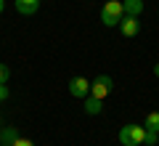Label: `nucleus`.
I'll return each mask as SVG.
<instances>
[{
	"label": "nucleus",
	"instance_id": "nucleus-1",
	"mask_svg": "<svg viewBox=\"0 0 159 146\" xmlns=\"http://www.w3.org/2000/svg\"><path fill=\"white\" fill-rule=\"evenodd\" d=\"M119 144L122 146H141L143 144V138H146V128H143V125H125V128L119 130Z\"/></svg>",
	"mask_w": 159,
	"mask_h": 146
},
{
	"label": "nucleus",
	"instance_id": "nucleus-2",
	"mask_svg": "<svg viewBox=\"0 0 159 146\" xmlns=\"http://www.w3.org/2000/svg\"><path fill=\"white\" fill-rule=\"evenodd\" d=\"M122 16H125L122 0H109L106 6L101 8V21H103V27H117Z\"/></svg>",
	"mask_w": 159,
	"mask_h": 146
},
{
	"label": "nucleus",
	"instance_id": "nucleus-3",
	"mask_svg": "<svg viewBox=\"0 0 159 146\" xmlns=\"http://www.w3.org/2000/svg\"><path fill=\"white\" fill-rule=\"evenodd\" d=\"M111 85L114 82H111L109 74H98V77L90 82V96H96V98H101V101H103V98L109 96V90H111Z\"/></svg>",
	"mask_w": 159,
	"mask_h": 146
},
{
	"label": "nucleus",
	"instance_id": "nucleus-4",
	"mask_svg": "<svg viewBox=\"0 0 159 146\" xmlns=\"http://www.w3.org/2000/svg\"><path fill=\"white\" fill-rule=\"evenodd\" d=\"M69 93L74 98H85V96H90V82L85 77H72L69 80Z\"/></svg>",
	"mask_w": 159,
	"mask_h": 146
},
{
	"label": "nucleus",
	"instance_id": "nucleus-5",
	"mask_svg": "<svg viewBox=\"0 0 159 146\" xmlns=\"http://www.w3.org/2000/svg\"><path fill=\"white\" fill-rule=\"evenodd\" d=\"M119 29H122V35H125V37H135L138 35V29H141V21H138V16H122L119 19V24H117Z\"/></svg>",
	"mask_w": 159,
	"mask_h": 146
},
{
	"label": "nucleus",
	"instance_id": "nucleus-6",
	"mask_svg": "<svg viewBox=\"0 0 159 146\" xmlns=\"http://www.w3.org/2000/svg\"><path fill=\"white\" fill-rule=\"evenodd\" d=\"M37 8H40V0H16V11L21 16H32V13H37Z\"/></svg>",
	"mask_w": 159,
	"mask_h": 146
},
{
	"label": "nucleus",
	"instance_id": "nucleus-7",
	"mask_svg": "<svg viewBox=\"0 0 159 146\" xmlns=\"http://www.w3.org/2000/svg\"><path fill=\"white\" fill-rule=\"evenodd\" d=\"M122 8H125L127 16H141L143 13V0H122Z\"/></svg>",
	"mask_w": 159,
	"mask_h": 146
},
{
	"label": "nucleus",
	"instance_id": "nucleus-8",
	"mask_svg": "<svg viewBox=\"0 0 159 146\" xmlns=\"http://www.w3.org/2000/svg\"><path fill=\"white\" fill-rule=\"evenodd\" d=\"M16 138H19V130L16 128H0V144H3V146H13Z\"/></svg>",
	"mask_w": 159,
	"mask_h": 146
},
{
	"label": "nucleus",
	"instance_id": "nucleus-9",
	"mask_svg": "<svg viewBox=\"0 0 159 146\" xmlns=\"http://www.w3.org/2000/svg\"><path fill=\"white\" fill-rule=\"evenodd\" d=\"M101 109H103L101 98H96V96H85V112L88 114H101Z\"/></svg>",
	"mask_w": 159,
	"mask_h": 146
},
{
	"label": "nucleus",
	"instance_id": "nucleus-10",
	"mask_svg": "<svg viewBox=\"0 0 159 146\" xmlns=\"http://www.w3.org/2000/svg\"><path fill=\"white\" fill-rule=\"evenodd\" d=\"M143 128H146V130H154V133H159V112H148V114H146V122H143Z\"/></svg>",
	"mask_w": 159,
	"mask_h": 146
},
{
	"label": "nucleus",
	"instance_id": "nucleus-11",
	"mask_svg": "<svg viewBox=\"0 0 159 146\" xmlns=\"http://www.w3.org/2000/svg\"><path fill=\"white\" fill-rule=\"evenodd\" d=\"M143 144H146V146H157V144H159V133L146 130V138H143Z\"/></svg>",
	"mask_w": 159,
	"mask_h": 146
},
{
	"label": "nucleus",
	"instance_id": "nucleus-12",
	"mask_svg": "<svg viewBox=\"0 0 159 146\" xmlns=\"http://www.w3.org/2000/svg\"><path fill=\"white\" fill-rule=\"evenodd\" d=\"M8 80H11V69H8L6 64H0V85H6Z\"/></svg>",
	"mask_w": 159,
	"mask_h": 146
},
{
	"label": "nucleus",
	"instance_id": "nucleus-13",
	"mask_svg": "<svg viewBox=\"0 0 159 146\" xmlns=\"http://www.w3.org/2000/svg\"><path fill=\"white\" fill-rule=\"evenodd\" d=\"M13 146H34V144H32L29 138H21V135H19V138L13 141Z\"/></svg>",
	"mask_w": 159,
	"mask_h": 146
},
{
	"label": "nucleus",
	"instance_id": "nucleus-14",
	"mask_svg": "<svg viewBox=\"0 0 159 146\" xmlns=\"http://www.w3.org/2000/svg\"><path fill=\"white\" fill-rule=\"evenodd\" d=\"M6 98H8V88H6V85H0V101H6Z\"/></svg>",
	"mask_w": 159,
	"mask_h": 146
},
{
	"label": "nucleus",
	"instance_id": "nucleus-15",
	"mask_svg": "<svg viewBox=\"0 0 159 146\" xmlns=\"http://www.w3.org/2000/svg\"><path fill=\"white\" fill-rule=\"evenodd\" d=\"M6 11V0H0V13Z\"/></svg>",
	"mask_w": 159,
	"mask_h": 146
},
{
	"label": "nucleus",
	"instance_id": "nucleus-16",
	"mask_svg": "<svg viewBox=\"0 0 159 146\" xmlns=\"http://www.w3.org/2000/svg\"><path fill=\"white\" fill-rule=\"evenodd\" d=\"M154 74H157V77H159V64H157V67H154Z\"/></svg>",
	"mask_w": 159,
	"mask_h": 146
},
{
	"label": "nucleus",
	"instance_id": "nucleus-17",
	"mask_svg": "<svg viewBox=\"0 0 159 146\" xmlns=\"http://www.w3.org/2000/svg\"><path fill=\"white\" fill-rule=\"evenodd\" d=\"M0 125H3V120H0Z\"/></svg>",
	"mask_w": 159,
	"mask_h": 146
}]
</instances>
